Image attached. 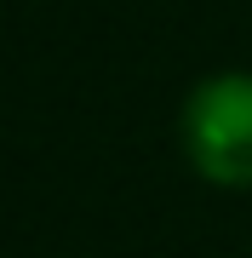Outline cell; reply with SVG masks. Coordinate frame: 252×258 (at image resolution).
Segmentation results:
<instances>
[{"mask_svg":"<svg viewBox=\"0 0 252 258\" xmlns=\"http://www.w3.org/2000/svg\"><path fill=\"white\" fill-rule=\"evenodd\" d=\"M189 166L218 189H252V75L224 69L189 86L178 120Z\"/></svg>","mask_w":252,"mask_h":258,"instance_id":"1","label":"cell"}]
</instances>
